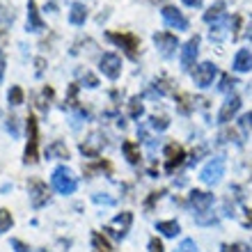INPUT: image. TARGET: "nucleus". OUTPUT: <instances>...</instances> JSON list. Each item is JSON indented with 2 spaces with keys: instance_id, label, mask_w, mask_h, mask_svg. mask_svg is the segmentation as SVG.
<instances>
[{
  "instance_id": "nucleus-25",
  "label": "nucleus",
  "mask_w": 252,
  "mask_h": 252,
  "mask_svg": "<svg viewBox=\"0 0 252 252\" xmlns=\"http://www.w3.org/2000/svg\"><path fill=\"white\" fill-rule=\"evenodd\" d=\"M14 225V218H12V211L9 209H0V234L9 232Z\"/></svg>"
},
{
  "instance_id": "nucleus-14",
  "label": "nucleus",
  "mask_w": 252,
  "mask_h": 252,
  "mask_svg": "<svg viewBox=\"0 0 252 252\" xmlns=\"http://www.w3.org/2000/svg\"><path fill=\"white\" fill-rule=\"evenodd\" d=\"M241 110V99L236 96V94H232L229 99L222 103V108H220L218 113V124H227V122H232V117Z\"/></svg>"
},
{
  "instance_id": "nucleus-44",
  "label": "nucleus",
  "mask_w": 252,
  "mask_h": 252,
  "mask_svg": "<svg viewBox=\"0 0 252 252\" xmlns=\"http://www.w3.org/2000/svg\"><path fill=\"white\" fill-rule=\"evenodd\" d=\"M246 252H252V246H250V248H248V250H246Z\"/></svg>"
},
{
  "instance_id": "nucleus-16",
  "label": "nucleus",
  "mask_w": 252,
  "mask_h": 252,
  "mask_svg": "<svg viewBox=\"0 0 252 252\" xmlns=\"http://www.w3.org/2000/svg\"><path fill=\"white\" fill-rule=\"evenodd\" d=\"M28 30H30V32H41V30H46V23L41 21L39 9H37V2H34V0L28 2Z\"/></svg>"
},
{
  "instance_id": "nucleus-28",
  "label": "nucleus",
  "mask_w": 252,
  "mask_h": 252,
  "mask_svg": "<svg viewBox=\"0 0 252 252\" xmlns=\"http://www.w3.org/2000/svg\"><path fill=\"white\" fill-rule=\"evenodd\" d=\"M177 103H179V113H184V115L190 113V96H188V94H179V96H177Z\"/></svg>"
},
{
  "instance_id": "nucleus-45",
  "label": "nucleus",
  "mask_w": 252,
  "mask_h": 252,
  "mask_svg": "<svg viewBox=\"0 0 252 252\" xmlns=\"http://www.w3.org/2000/svg\"><path fill=\"white\" fill-rule=\"evenodd\" d=\"M250 39H252V30H250Z\"/></svg>"
},
{
  "instance_id": "nucleus-27",
  "label": "nucleus",
  "mask_w": 252,
  "mask_h": 252,
  "mask_svg": "<svg viewBox=\"0 0 252 252\" xmlns=\"http://www.w3.org/2000/svg\"><path fill=\"white\" fill-rule=\"evenodd\" d=\"M142 110H145V108H142V101H140L138 96L131 99V103H128V115H131L133 120H138L140 115H142Z\"/></svg>"
},
{
  "instance_id": "nucleus-37",
  "label": "nucleus",
  "mask_w": 252,
  "mask_h": 252,
  "mask_svg": "<svg viewBox=\"0 0 252 252\" xmlns=\"http://www.w3.org/2000/svg\"><path fill=\"white\" fill-rule=\"evenodd\" d=\"M241 124H243V128H246V131H252V113L243 115V120H241Z\"/></svg>"
},
{
  "instance_id": "nucleus-3",
  "label": "nucleus",
  "mask_w": 252,
  "mask_h": 252,
  "mask_svg": "<svg viewBox=\"0 0 252 252\" xmlns=\"http://www.w3.org/2000/svg\"><path fill=\"white\" fill-rule=\"evenodd\" d=\"M222 174H225V158H222V156H218V158L209 160V163L202 167L199 179L204 181V184H209V186H213V184H218V181L222 179Z\"/></svg>"
},
{
  "instance_id": "nucleus-22",
  "label": "nucleus",
  "mask_w": 252,
  "mask_h": 252,
  "mask_svg": "<svg viewBox=\"0 0 252 252\" xmlns=\"http://www.w3.org/2000/svg\"><path fill=\"white\" fill-rule=\"evenodd\" d=\"M92 252H113V246L108 243L106 239V234H101V232H94L92 234Z\"/></svg>"
},
{
  "instance_id": "nucleus-18",
  "label": "nucleus",
  "mask_w": 252,
  "mask_h": 252,
  "mask_svg": "<svg viewBox=\"0 0 252 252\" xmlns=\"http://www.w3.org/2000/svg\"><path fill=\"white\" fill-rule=\"evenodd\" d=\"M225 19H227V16H225V2H222V0H220V2H216V5H213L211 9L204 14V21H206V23H213V26H216V23H220V21H225Z\"/></svg>"
},
{
  "instance_id": "nucleus-1",
  "label": "nucleus",
  "mask_w": 252,
  "mask_h": 252,
  "mask_svg": "<svg viewBox=\"0 0 252 252\" xmlns=\"http://www.w3.org/2000/svg\"><path fill=\"white\" fill-rule=\"evenodd\" d=\"M51 184H53V188L60 195H71L73 190H76V177L71 174V170L69 167H64V165H60V167H55L53 170V177H51Z\"/></svg>"
},
{
  "instance_id": "nucleus-5",
  "label": "nucleus",
  "mask_w": 252,
  "mask_h": 252,
  "mask_svg": "<svg viewBox=\"0 0 252 252\" xmlns=\"http://www.w3.org/2000/svg\"><path fill=\"white\" fill-rule=\"evenodd\" d=\"M99 69L103 71V76L110 80H117L122 73V58L117 53H103L99 60Z\"/></svg>"
},
{
  "instance_id": "nucleus-24",
  "label": "nucleus",
  "mask_w": 252,
  "mask_h": 252,
  "mask_svg": "<svg viewBox=\"0 0 252 252\" xmlns=\"http://www.w3.org/2000/svg\"><path fill=\"white\" fill-rule=\"evenodd\" d=\"M53 99V87H44V90H41L39 92V96H37V108H39L41 113H46L48 110V101Z\"/></svg>"
},
{
  "instance_id": "nucleus-29",
  "label": "nucleus",
  "mask_w": 252,
  "mask_h": 252,
  "mask_svg": "<svg viewBox=\"0 0 252 252\" xmlns=\"http://www.w3.org/2000/svg\"><path fill=\"white\" fill-rule=\"evenodd\" d=\"M177 252H197V243L192 239H184L181 241V246L177 248Z\"/></svg>"
},
{
  "instance_id": "nucleus-26",
  "label": "nucleus",
  "mask_w": 252,
  "mask_h": 252,
  "mask_svg": "<svg viewBox=\"0 0 252 252\" xmlns=\"http://www.w3.org/2000/svg\"><path fill=\"white\" fill-rule=\"evenodd\" d=\"M7 101L12 103V106H21L23 103V90L19 85H12V90L7 92Z\"/></svg>"
},
{
  "instance_id": "nucleus-38",
  "label": "nucleus",
  "mask_w": 252,
  "mask_h": 252,
  "mask_svg": "<svg viewBox=\"0 0 252 252\" xmlns=\"http://www.w3.org/2000/svg\"><path fill=\"white\" fill-rule=\"evenodd\" d=\"M160 195H165V190H160V192H152V197L147 199V209H152V204L156 202V199H160Z\"/></svg>"
},
{
  "instance_id": "nucleus-33",
  "label": "nucleus",
  "mask_w": 252,
  "mask_h": 252,
  "mask_svg": "<svg viewBox=\"0 0 252 252\" xmlns=\"http://www.w3.org/2000/svg\"><path fill=\"white\" fill-rule=\"evenodd\" d=\"M16 117H9V120H7V131L12 133V135H19V124H16Z\"/></svg>"
},
{
  "instance_id": "nucleus-13",
  "label": "nucleus",
  "mask_w": 252,
  "mask_h": 252,
  "mask_svg": "<svg viewBox=\"0 0 252 252\" xmlns=\"http://www.w3.org/2000/svg\"><path fill=\"white\" fill-rule=\"evenodd\" d=\"M165 158H167L165 170H167V172H174V170H177V167L184 163V158H186V154H184V147L177 145V142L167 145V147H165Z\"/></svg>"
},
{
  "instance_id": "nucleus-7",
  "label": "nucleus",
  "mask_w": 252,
  "mask_h": 252,
  "mask_svg": "<svg viewBox=\"0 0 252 252\" xmlns=\"http://www.w3.org/2000/svg\"><path fill=\"white\" fill-rule=\"evenodd\" d=\"M218 76V66L213 64V62H202V64L195 69V73H192V78H195V85L197 87H209L213 85V78Z\"/></svg>"
},
{
  "instance_id": "nucleus-6",
  "label": "nucleus",
  "mask_w": 252,
  "mask_h": 252,
  "mask_svg": "<svg viewBox=\"0 0 252 252\" xmlns=\"http://www.w3.org/2000/svg\"><path fill=\"white\" fill-rule=\"evenodd\" d=\"M131 222H133V213L131 211H124V213H120V216H117L110 225L103 227V232L110 234V236H115V239H124L126 232H128V227H131Z\"/></svg>"
},
{
  "instance_id": "nucleus-9",
  "label": "nucleus",
  "mask_w": 252,
  "mask_h": 252,
  "mask_svg": "<svg viewBox=\"0 0 252 252\" xmlns=\"http://www.w3.org/2000/svg\"><path fill=\"white\" fill-rule=\"evenodd\" d=\"M154 44L158 46V51L163 53V58H172L177 53V46H179V41L177 37L170 32H156L154 34Z\"/></svg>"
},
{
  "instance_id": "nucleus-40",
  "label": "nucleus",
  "mask_w": 252,
  "mask_h": 252,
  "mask_svg": "<svg viewBox=\"0 0 252 252\" xmlns=\"http://www.w3.org/2000/svg\"><path fill=\"white\" fill-rule=\"evenodd\" d=\"M246 213H248V216H246V220H243V225L252 227V209H246Z\"/></svg>"
},
{
  "instance_id": "nucleus-20",
  "label": "nucleus",
  "mask_w": 252,
  "mask_h": 252,
  "mask_svg": "<svg viewBox=\"0 0 252 252\" xmlns=\"http://www.w3.org/2000/svg\"><path fill=\"white\" fill-rule=\"evenodd\" d=\"M69 21H71L73 26H83L87 21V7L83 2H73L71 12H69Z\"/></svg>"
},
{
  "instance_id": "nucleus-34",
  "label": "nucleus",
  "mask_w": 252,
  "mask_h": 252,
  "mask_svg": "<svg viewBox=\"0 0 252 252\" xmlns=\"http://www.w3.org/2000/svg\"><path fill=\"white\" fill-rule=\"evenodd\" d=\"M12 248H14V252H30V248H28L23 241H19V239L12 241Z\"/></svg>"
},
{
  "instance_id": "nucleus-31",
  "label": "nucleus",
  "mask_w": 252,
  "mask_h": 252,
  "mask_svg": "<svg viewBox=\"0 0 252 252\" xmlns=\"http://www.w3.org/2000/svg\"><path fill=\"white\" fill-rule=\"evenodd\" d=\"M236 85V80L232 78V76H222V80H220V92H229V90H232V87Z\"/></svg>"
},
{
  "instance_id": "nucleus-10",
  "label": "nucleus",
  "mask_w": 252,
  "mask_h": 252,
  "mask_svg": "<svg viewBox=\"0 0 252 252\" xmlns=\"http://www.w3.org/2000/svg\"><path fill=\"white\" fill-rule=\"evenodd\" d=\"M103 147H106V138H103L101 133H92V135L80 145V152H83V156H87V158H96Z\"/></svg>"
},
{
  "instance_id": "nucleus-39",
  "label": "nucleus",
  "mask_w": 252,
  "mask_h": 252,
  "mask_svg": "<svg viewBox=\"0 0 252 252\" xmlns=\"http://www.w3.org/2000/svg\"><path fill=\"white\" fill-rule=\"evenodd\" d=\"M222 252H241V246H236V243H227V246H222Z\"/></svg>"
},
{
  "instance_id": "nucleus-11",
  "label": "nucleus",
  "mask_w": 252,
  "mask_h": 252,
  "mask_svg": "<svg viewBox=\"0 0 252 252\" xmlns=\"http://www.w3.org/2000/svg\"><path fill=\"white\" fill-rule=\"evenodd\" d=\"M197 53H199V37L195 34V37H190V39L184 44V48H181V66H184V69H190V66L195 64V60H197Z\"/></svg>"
},
{
  "instance_id": "nucleus-43",
  "label": "nucleus",
  "mask_w": 252,
  "mask_h": 252,
  "mask_svg": "<svg viewBox=\"0 0 252 252\" xmlns=\"http://www.w3.org/2000/svg\"><path fill=\"white\" fill-rule=\"evenodd\" d=\"M44 71V60H37V73Z\"/></svg>"
},
{
  "instance_id": "nucleus-23",
  "label": "nucleus",
  "mask_w": 252,
  "mask_h": 252,
  "mask_svg": "<svg viewBox=\"0 0 252 252\" xmlns=\"http://www.w3.org/2000/svg\"><path fill=\"white\" fill-rule=\"evenodd\" d=\"M156 229L160 234H165V236H177L179 234V222L177 220H160V222H156Z\"/></svg>"
},
{
  "instance_id": "nucleus-2",
  "label": "nucleus",
  "mask_w": 252,
  "mask_h": 252,
  "mask_svg": "<svg viewBox=\"0 0 252 252\" xmlns=\"http://www.w3.org/2000/svg\"><path fill=\"white\" fill-rule=\"evenodd\" d=\"M28 145H26V156L23 160L26 163H37V147H39V126H37V120L34 115H28Z\"/></svg>"
},
{
  "instance_id": "nucleus-30",
  "label": "nucleus",
  "mask_w": 252,
  "mask_h": 252,
  "mask_svg": "<svg viewBox=\"0 0 252 252\" xmlns=\"http://www.w3.org/2000/svg\"><path fill=\"white\" fill-rule=\"evenodd\" d=\"M152 126L156 128V131H165L167 126H170V122H167V117H156V115H154V117H152Z\"/></svg>"
},
{
  "instance_id": "nucleus-17",
  "label": "nucleus",
  "mask_w": 252,
  "mask_h": 252,
  "mask_svg": "<svg viewBox=\"0 0 252 252\" xmlns=\"http://www.w3.org/2000/svg\"><path fill=\"white\" fill-rule=\"evenodd\" d=\"M252 69V55L250 51H246V48H241L239 53H236V58H234V71H250Z\"/></svg>"
},
{
  "instance_id": "nucleus-8",
  "label": "nucleus",
  "mask_w": 252,
  "mask_h": 252,
  "mask_svg": "<svg viewBox=\"0 0 252 252\" xmlns=\"http://www.w3.org/2000/svg\"><path fill=\"white\" fill-rule=\"evenodd\" d=\"M108 39L115 41V44H120V46L124 48L131 58H135V55H138L140 39L135 37V34H131V32H108Z\"/></svg>"
},
{
  "instance_id": "nucleus-19",
  "label": "nucleus",
  "mask_w": 252,
  "mask_h": 252,
  "mask_svg": "<svg viewBox=\"0 0 252 252\" xmlns=\"http://www.w3.org/2000/svg\"><path fill=\"white\" fill-rule=\"evenodd\" d=\"M122 152H124L126 160L131 163V165H138L140 163V147L133 142V140H126V142H122Z\"/></svg>"
},
{
  "instance_id": "nucleus-42",
  "label": "nucleus",
  "mask_w": 252,
  "mask_h": 252,
  "mask_svg": "<svg viewBox=\"0 0 252 252\" xmlns=\"http://www.w3.org/2000/svg\"><path fill=\"white\" fill-rule=\"evenodd\" d=\"M2 73H5V58H0V78H2Z\"/></svg>"
},
{
  "instance_id": "nucleus-36",
  "label": "nucleus",
  "mask_w": 252,
  "mask_h": 252,
  "mask_svg": "<svg viewBox=\"0 0 252 252\" xmlns=\"http://www.w3.org/2000/svg\"><path fill=\"white\" fill-rule=\"evenodd\" d=\"M165 248H163V243H160L158 239H152L149 241V252H163Z\"/></svg>"
},
{
  "instance_id": "nucleus-32",
  "label": "nucleus",
  "mask_w": 252,
  "mask_h": 252,
  "mask_svg": "<svg viewBox=\"0 0 252 252\" xmlns=\"http://www.w3.org/2000/svg\"><path fill=\"white\" fill-rule=\"evenodd\" d=\"M83 83H85V87H99V78H96L94 73H90V71L83 73Z\"/></svg>"
},
{
  "instance_id": "nucleus-21",
  "label": "nucleus",
  "mask_w": 252,
  "mask_h": 252,
  "mask_svg": "<svg viewBox=\"0 0 252 252\" xmlns=\"http://www.w3.org/2000/svg\"><path fill=\"white\" fill-rule=\"evenodd\" d=\"M46 156L48 158H69V149H66V145L62 140H55L53 145H48Z\"/></svg>"
},
{
  "instance_id": "nucleus-41",
  "label": "nucleus",
  "mask_w": 252,
  "mask_h": 252,
  "mask_svg": "<svg viewBox=\"0 0 252 252\" xmlns=\"http://www.w3.org/2000/svg\"><path fill=\"white\" fill-rule=\"evenodd\" d=\"M184 2H186L188 7H199L202 5V0H184Z\"/></svg>"
},
{
  "instance_id": "nucleus-15",
  "label": "nucleus",
  "mask_w": 252,
  "mask_h": 252,
  "mask_svg": "<svg viewBox=\"0 0 252 252\" xmlns=\"http://www.w3.org/2000/svg\"><path fill=\"white\" fill-rule=\"evenodd\" d=\"M188 204H190L195 211L204 213V211H209V206L213 204V195L211 192H204V190H192L190 197H188Z\"/></svg>"
},
{
  "instance_id": "nucleus-35",
  "label": "nucleus",
  "mask_w": 252,
  "mask_h": 252,
  "mask_svg": "<svg viewBox=\"0 0 252 252\" xmlns=\"http://www.w3.org/2000/svg\"><path fill=\"white\" fill-rule=\"evenodd\" d=\"M229 140H239L236 131H222L220 133V142H229Z\"/></svg>"
},
{
  "instance_id": "nucleus-4",
  "label": "nucleus",
  "mask_w": 252,
  "mask_h": 252,
  "mask_svg": "<svg viewBox=\"0 0 252 252\" xmlns=\"http://www.w3.org/2000/svg\"><path fill=\"white\" fill-rule=\"evenodd\" d=\"M28 192H30V204H32L34 209H41L44 204H48L51 192H48V186L41 179H30V184H28Z\"/></svg>"
},
{
  "instance_id": "nucleus-12",
  "label": "nucleus",
  "mask_w": 252,
  "mask_h": 252,
  "mask_svg": "<svg viewBox=\"0 0 252 252\" xmlns=\"http://www.w3.org/2000/svg\"><path fill=\"white\" fill-rule=\"evenodd\" d=\"M163 21H165L170 28H174V30H186L188 28V21H186V16L177 9V7H172V5H165L163 7Z\"/></svg>"
}]
</instances>
